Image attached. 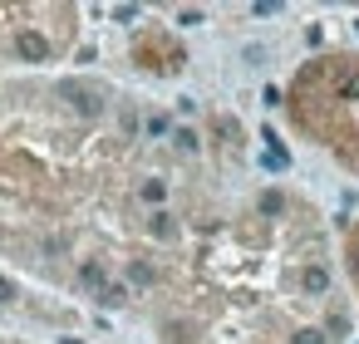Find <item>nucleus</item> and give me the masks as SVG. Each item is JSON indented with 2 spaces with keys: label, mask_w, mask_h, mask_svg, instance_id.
<instances>
[{
  "label": "nucleus",
  "mask_w": 359,
  "mask_h": 344,
  "mask_svg": "<svg viewBox=\"0 0 359 344\" xmlns=\"http://www.w3.org/2000/svg\"><path fill=\"white\" fill-rule=\"evenodd\" d=\"M0 344H25V339H6V334H0Z\"/></svg>",
  "instance_id": "7ed1b4c3"
},
{
  "label": "nucleus",
  "mask_w": 359,
  "mask_h": 344,
  "mask_svg": "<svg viewBox=\"0 0 359 344\" xmlns=\"http://www.w3.org/2000/svg\"><path fill=\"white\" fill-rule=\"evenodd\" d=\"M79 35L74 11L35 6V11H0V64H50Z\"/></svg>",
  "instance_id": "f03ea898"
},
{
  "label": "nucleus",
  "mask_w": 359,
  "mask_h": 344,
  "mask_svg": "<svg viewBox=\"0 0 359 344\" xmlns=\"http://www.w3.org/2000/svg\"><path fill=\"white\" fill-rule=\"evenodd\" d=\"M182 226L138 113L99 84H0V261L79 295H153Z\"/></svg>",
  "instance_id": "f257e3e1"
}]
</instances>
